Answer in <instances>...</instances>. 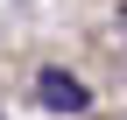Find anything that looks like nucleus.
I'll use <instances>...</instances> for the list:
<instances>
[{"instance_id": "f257e3e1", "label": "nucleus", "mask_w": 127, "mask_h": 120, "mask_svg": "<svg viewBox=\"0 0 127 120\" xmlns=\"http://www.w3.org/2000/svg\"><path fill=\"white\" fill-rule=\"evenodd\" d=\"M35 92H42V106H57V113H85V106H92V92L71 78V71H42Z\"/></svg>"}, {"instance_id": "f03ea898", "label": "nucleus", "mask_w": 127, "mask_h": 120, "mask_svg": "<svg viewBox=\"0 0 127 120\" xmlns=\"http://www.w3.org/2000/svg\"><path fill=\"white\" fill-rule=\"evenodd\" d=\"M0 120H7V113H0Z\"/></svg>"}]
</instances>
